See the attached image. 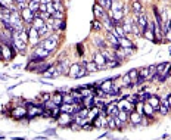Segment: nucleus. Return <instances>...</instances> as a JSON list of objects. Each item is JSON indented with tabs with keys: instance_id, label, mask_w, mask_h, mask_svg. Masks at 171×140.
<instances>
[{
	"instance_id": "f257e3e1",
	"label": "nucleus",
	"mask_w": 171,
	"mask_h": 140,
	"mask_svg": "<svg viewBox=\"0 0 171 140\" xmlns=\"http://www.w3.org/2000/svg\"><path fill=\"white\" fill-rule=\"evenodd\" d=\"M13 46L2 43V60H12L15 58V52H13Z\"/></svg>"
},
{
	"instance_id": "f03ea898",
	"label": "nucleus",
	"mask_w": 171,
	"mask_h": 140,
	"mask_svg": "<svg viewBox=\"0 0 171 140\" xmlns=\"http://www.w3.org/2000/svg\"><path fill=\"white\" fill-rule=\"evenodd\" d=\"M13 47L16 50H19L21 53H24L25 49H27V43L19 37V34H13Z\"/></svg>"
},
{
	"instance_id": "7ed1b4c3",
	"label": "nucleus",
	"mask_w": 171,
	"mask_h": 140,
	"mask_svg": "<svg viewBox=\"0 0 171 140\" xmlns=\"http://www.w3.org/2000/svg\"><path fill=\"white\" fill-rule=\"evenodd\" d=\"M21 15H22V21L27 22V24H32L34 19H36V12H32L30 7H27V9L21 11Z\"/></svg>"
},
{
	"instance_id": "20e7f679",
	"label": "nucleus",
	"mask_w": 171,
	"mask_h": 140,
	"mask_svg": "<svg viewBox=\"0 0 171 140\" xmlns=\"http://www.w3.org/2000/svg\"><path fill=\"white\" fill-rule=\"evenodd\" d=\"M72 113H68V112H62L61 115H59L58 118V122L61 124L62 127H66V125H71V122H72V118H71Z\"/></svg>"
},
{
	"instance_id": "39448f33",
	"label": "nucleus",
	"mask_w": 171,
	"mask_h": 140,
	"mask_svg": "<svg viewBox=\"0 0 171 140\" xmlns=\"http://www.w3.org/2000/svg\"><path fill=\"white\" fill-rule=\"evenodd\" d=\"M27 113H28V109H27V108H24V106H16V108H13V111H12V117L21 119V118H25V117H27Z\"/></svg>"
},
{
	"instance_id": "423d86ee",
	"label": "nucleus",
	"mask_w": 171,
	"mask_h": 140,
	"mask_svg": "<svg viewBox=\"0 0 171 140\" xmlns=\"http://www.w3.org/2000/svg\"><path fill=\"white\" fill-rule=\"evenodd\" d=\"M28 36H30V43L31 44H37L38 43V37H40V33L37 28H34L32 25L28 28Z\"/></svg>"
},
{
	"instance_id": "0eeeda50",
	"label": "nucleus",
	"mask_w": 171,
	"mask_h": 140,
	"mask_svg": "<svg viewBox=\"0 0 171 140\" xmlns=\"http://www.w3.org/2000/svg\"><path fill=\"white\" fill-rule=\"evenodd\" d=\"M118 109H119V111H125V112H128V113L134 111L133 103H130L127 99H125V100H119V102H118Z\"/></svg>"
},
{
	"instance_id": "6e6552de",
	"label": "nucleus",
	"mask_w": 171,
	"mask_h": 140,
	"mask_svg": "<svg viewBox=\"0 0 171 140\" xmlns=\"http://www.w3.org/2000/svg\"><path fill=\"white\" fill-rule=\"evenodd\" d=\"M93 13H95V16L97 19H105L106 18V13H105V9L102 7L99 3H96L95 6H93Z\"/></svg>"
},
{
	"instance_id": "1a4fd4ad",
	"label": "nucleus",
	"mask_w": 171,
	"mask_h": 140,
	"mask_svg": "<svg viewBox=\"0 0 171 140\" xmlns=\"http://www.w3.org/2000/svg\"><path fill=\"white\" fill-rule=\"evenodd\" d=\"M41 44L44 46L49 52H53V50L56 49V44H58V43H56V40H55L53 37H49V38H46L44 41H41Z\"/></svg>"
},
{
	"instance_id": "9d476101",
	"label": "nucleus",
	"mask_w": 171,
	"mask_h": 140,
	"mask_svg": "<svg viewBox=\"0 0 171 140\" xmlns=\"http://www.w3.org/2000/svg\"><path fill=\"white\" fill-rule=\"evenodd\" d=\"M137 22H139V27L142 28V34H143V31L146 30L148 27H149V24H148V18H146V15L144 13H139L137 15Z\"/></svg>"
},
{
	"instance_id": "9b49d317",
	"label": "nucleus",
	"mask_w": 171,
	"mask_h": 140,
	"mask_svg": "<svg viewBox=\"0 0 171 140\" xmlns=\"http://www.w3.org/2000/svg\"><path fill=\"white\" fill-rule=\"evenodd\" d=\"M170 103H168V99L167 98H162L161 99V103H159V113L161 115H167L168 111H170Z\"/></svg>"
},
{
	"instance_id": "f8f14e48",
	"label": "nucleus",
	"mask_w": 171,
	"mask_h": 140,
	"mask_svg": "<svg viewBox=\"0 0 171 140\" xmlns=\"http://www.w3.org/2000/svg\"><path fill=\"white\" fill-rule=\"evenodd\" d=\"M56 69H58L59 74H68V72H70V69H68V60L66 59H61V60H59V64H58V66H56Z\"/></svg>"
},
{
	"instance_id": "ddd939ff",
	"label": "nucleus",
	"mask_w": 171,
	"mask_h": 140,
	"mask_svg": "<svg viewBox=\"0 0 171 140\" xmlns=\"http://www.w3.org/2000/svg\"><path fill=\"white\" fill-rule=\"evenodd\" d=\"M130 121H131V124L133 125H140L142 124V113L140 112H130Z\"/></svg>"
},
{
	"instance_id": "4468645a",
	"label": "nucleus",
	"mask_w": 171,
	"mask_h": 140,
	"mask_svg": "<svg viewBox=\"0 0 171 140\" xmlns=\"http://www.w3.org/2000/svg\"><path fill=\"white\" fill-rule=\"evenodd\" d=\"M143 37L148 38V40H150V41H153V43H159V41H161V40H156V38H155V33H153V30L150 28V25L143 31Z\"/></svg>"
},
{
	"instance_id": "2eb2a0df",
	"label": "nucleus",
	"mask_w": 171,
	"mask_h": 140,
	"mask_svg": "<svg viewBox=\"0 0 171 140\" xmlns=\"http://www.w3.org/2000/svg\"><path fill=\"white\" fill-rule=\"evenodd\" d=\"M148 103L150 105V106H153V109H155V111H159V103H161L159 96H156V94H152V96H150V99L148 100Z\"/></svg>"
},
{
	"instance_id": "dca6fc26",
	"label": "nucleus",
	"mask_w": 171,
	"mask_h": 140,
	"mask_svg": "<svg viewBox=\"0 0 171 140\" xmlns=\"http://www.w3.org/2000/svg\"><path fill=\"white\" fill-rule=\"evenodd\" d=\"M34 53L46 59V58H47V56H49L50 53H52V52H49V50H47V49H46L44 46H43V44H40V46H38V47H37L36 50H34Z\"/></svg>"
},
{
	"instance_id": "f3484780",
	"label": "nucleus",
	"mask_w": 171,
	"mask_h": 140,
	"mask_svg": "<svg viewBox=\"0 0 171 140\" xmlns=\"http://www.w3.org/2000/svg\"><path fill=\"white\" fill-rule=\"evenodd\" d=\"M102 90H105L106 93H109L111 90L114 89V84H112V78H108V80H103L102 81V86H100Z\"/></svg>"
},
{
	"instance_id": "a211bd4d",
	"label": "nucleus",
	"mask_w": 171,
	"mask_h": 140,
	"mask_svg": "<svg viewBox=\"0 0 171 140\" xmlns=\"http://www.w3.org/2000/svg\"><path fill=\"white\" fill-rule=\"evenodd\" d=\"M95 62L97 64L99 68H106V59H105V56L102 55V53H96V56H95Z\"/></svg>"
},
{
	"instance_id": "6ab92c4d",
	"label": "nucleus",
	"mask_w": 171,
	"mask_h": 140,
	"mask_svg": "<svg viewBox=\"0 0 171 140\" xmlns=\"http://www.w3.org/2000/svg\"><path fill=\"white\" fill-rule=\"evenodd\" d=\"M153 112H155L153 106H150L148 102H144L143 103V113H144V115H148L149 118H153Z\"/></svg>"
},
{
	"instance_id": "aec40b11",
	"label": "nucleus",
	"mask_w": 171,
	"mask_h": 140,
	"mask_svg": "<svg viewBox=\"0 0 171 140\" xmlns=\"http://www.w3.org/2000/svg\"><path fill=\"white\" fill-rule=\"evenodd\" d=\"M119 40V44H121V47H124V49H136L134 47V44L128 40L127 37H121V38H118Z\"/></svg>"
},
{
	"instance_id": "412c9836",
	"label": "nucleus",
	"mask_w": 171,
	"mask_h": 140,
	"mask_svg": "<svg viewBox=\"0 0 171 140\" xmlns=\"http://www.w3.org/2000/svg\"><path fill=\"white\" fill-rule=\"evenodd\" d=\"M31 25H32L34 28H37V30H41L46 25V21L43 19V18H40V16H36V19H34V22Z\"/></svg>"
},
{
	"instance_id": "4be33fe9",
	"label": "nucleus",
	"mask_w": 171,
	"mask_h": 140,
	"mask_svg": "<svg viewBox=\"0 0 171 140\" xmlns=\"http://www.w3.org/2000/svg\"><path fill=\"white\" fill-rule=\"evenodd\" d=\"M52 100H53L56 105H59V106H61V105L64 103V94H62L61 92L53 93V94H52Z\"/></svg>"
},
{
	"instance_id": "5701e85b",
	"label": "nucleus",
	"mask_w": 171,
	"mask_h": 140,
	"mask_svg": "<svg viewBox=\"0 0 171 140\" xmlns=\"http://www.w3.org/2000/svg\"><path fill=\"white\" fill-rule=\"evenodd\" d=\"M72 111H74V103H66V102H64V103L61 105V112L72 113Z\"/></svg>"
},
{
	"instance_id": "b1692460",
	"label": "nucleus",
	"mask_w": 171,
	"mask_h": 140,
	"mask_svg": "<svg viewBox=\"0 0 171 140\" xmlns=\"http://www.w3.org/2000/svg\"><path fill=\"white\" fill-rule=\"evenodd\" d=\"M80 69H81V65H78V64H74V65H71V68H70V75L75 78L77 75H78Z\"/></svg>"
},
{
	"instance_id": "393cba45",
	"label": "nucleus",
	"mask_w": 171,
	"mask_h": 140,
	"mask_svg": "<svg viewBox=\"0 0 171 140\" xmlns=\"http://www.w3.org/2000/svg\"><path fill=\"white\" fill-rule=\"evenodd\" d=\"M114 33L118 36V38H121V37H125V30L123 25H115V28H114Z\"/></svg>"
},
{
	"instance_id": "a878e982",
	"label": "nucleus",
	"mask_w": 171,
	"mask_h": 140,
	"mask_svg": "<svg viewBox=\"0 0 171 140\" xmlns=\"http://www.w3.org/2000/svg\"><path fill=\"white\" fill-rule=\"evenodd\" d=\"M97 2L106 11H111V7H112V0H97Z\"/></svg>"
},
{
	"instance_id": "bb28decb",
	"label": "nucleus",
	"mask_w": 171,
	"mask_h": 140,
	"mask_svg": "<svg viewBox=\"0 0 171 140\" xmlns=\"http://www.w3.org/2000/svg\"><path fill=\"white\" fill-rule=\"evenodd\" d=\"M133 11H134L136 16L142 12V3L139 2V0H134V2H133Z\"/></svg>"
},
{
	"instance_id": "cd10ccee",
	"label": "nucleus",
	"mask_w": 171,
	"mask_h": 140,
	"mask_svg": "<svg viewBox=\"0 0 171 140\" xmlns=\"http://www.w3.org/2000/svg\"><path fill=\"white\" fill-rule=\"evenodd\" d=\"M85 66H87V69H89V72H96L97 69H99V66H97V64L95 62V60H91V62H89V64L85 65Z\"/></svg>"
},
{
	"instance_id": "c85d7f7f",
	"label": "nucleus",
	"mask_w": 171,
	"mask_h": 140,
	"mask_svg": "<svg viewBox=\"0 0 171 140\" xmlns=\"http://www.w3.org/2000/svg\"><path fill=\"white\" fill-rule=\"evenodd\" d=\"M130 103H137L140 100V94H128L127 98H125Z\"/></svg>"
},
{
	"instance_id": "c756f323",
	"label": "nucleus",
	"mask_w": 171,
	"mask_h": 140,
	"mask_svg": "<svg viewBox=\"0 0 171 140\" xmlns=\"http://www.w3.org/2000/svg\"><path fill=\"white\" fill-rule=\"evenodd\" d=\"M118 118L121 119L123 122H127V119L130 118V113H128V112H125V111H119V113H118Z\"/></svg>"
},
{
	"instance_id": "7c9ffc66",
	"label": "nucleus",
	"mask_w": 171,
	"mask_h": 140,
	"mask_svg": "<svg viewBox=\"0 0 171 140\" xmlns=\"http://www.w3.org/2000/svg\"><path fill=\"white\" fill-rule=\"evenodd\" d=\"M106 121H108V127H109V128H112V130H114V128H117V122H115V117H112V115H109Z\"/></svg>"
},
{
	"instance_id": "2f4dec72",
	"label": "nucleus",
	"mask_w": 171,
	"mask_h": 140,
	"mask_svg": "<svg viewBox=\"0 0 171 140\" xmlns=\"http://www.w3.org/2000/svg\"><path fill=\"white\" fill-rule=\"evenodd\" d=\"M28 7H30L32 12H38V11H40V3H37V2H30V3H28Z\"/></svg>"
},
{
	"instance_id": "473e14b6",
	"label": "nucleus",
	"mask_w": 171,
	"mask_h": 140,
	"mask_svg": "<svg viewBox=\"0 0 171 140\" xmlns=\"http://www.w3.org/2000/svg\"><path fill=\"white\" fill-rule=\"evenodd\" d=\"M111 11H123V3L121 2H112V7H111Z\"/></svg>"
},
{
	"instance_id": "72a5a7b5",
	"label": "nucleus",
	"mask_w": 171,
	"mask_h": 140,
	"mask_svg": "<svg viewBox=\"0 0 171 140\" xmlns=\"http://www.w3.org/2000/svg\"><path fill=\"white\" fill-rule=\"evenodd\" d=\"M38 99H40L41 102H47V100L52 99V94H50V93H43V94L38 96Z\"/></svg>"
},
{
	"instance_id": "f704fd0d",
	"label": "nucleus",
	"mask_w": 171,
	"mask_h": 140,
	"mask_svg": "<svg viewBox=\"0 0 171 140\" xmlns=\"http://www.w3.org/2000/svg\"><path fill=\"white\" fill-rule=\"evenodd\" d=\"M95 44H96L97 47H102V49H105V41H103V38L95 37Z\"/></svg>"
},
{
	"instance_id": "c9c22d12",
	"label": "nucleus",
	"mask_w": 171,
	"mask_h": 140,
	"mask_svg": "<svg viewBox=\"0 0 171 140\" xmlns=\"http://www.w3.org/2000/svg\"><path fill=\"white\" fill-rule=\"evenodd\" d=\"M55 5H53V2H50V3H47V13L50 15V16H52L53 13H55Z\"/></svg>"
},
{
	"instance_id": "e433bc0d",
	"label": "nucleus",
	"mask_w": 171,
	"mask_h": 140,
	"mask_svg": "<svg viewBox=\"0 0 171 140\" xmlns=\"http://www.w3.org/2000/svg\"><path fill=\"white\" fill-rule=\"evenodd\" d=\"M128 74H130V77H131L133 83H134L136 80H137V77H139V71H137V69H131V71L128 72Z\"/></svg>"
},
{
	"instance_id": "4c0bfd02",
	"label": "nucleus",
	"mask_w": 171,
	"mask_h": 140,
	"mask_svg": "<svg viewBox=\"0 0 171 140\" xmlns=\"http://www.w3.org/2000/svg\"><path fill=\"white\" fill-rule=\"evenodd\" d=\"M53 5H55V9L59 11V12H64V7H62V3L59 0H53Z\"/></svg>"
},
{
	"instance_id": "58836bf2",
	"label": "nucleus",
	"mask_w": 171,
	"mask_h": 140,
	"mask_svg": "<svg viewBox=\"0 0 171 140\" xmlns=\"http://www.w3.org/2000/svg\"><path fill=\"white\" fill-rule=\"evenodd\" d=\"M91 25H93V30H95V31H100L102 30V24L99 21H96V19L91 22Z\"/></svg>"
},
{
	"instance_id": "ea45409f",
	"label": "nucleus",
	"mask_w": 171,
	"mask_h": 140,
	"mask_svg": "<svg viewBox=\"0 0 171 140\" xmlns=\"http://www.w3.org/2000/svg\"><path fill=\"white\" fill-rule=\"evenodd\" d=\"M19 37H21L25 43H27V41H28V37H30V36H28V30H24V31L19 34Z\"/></svg>"
},
{
	"instance_id": "a19ab883",
	"label": "nucleus",
	"mask_w": 171,
	"mask_h": 140,
	"mask_svg": "<svg viewBox=\"0 0 171 140\" xmlns=\"http://www.w3.org/2000/svg\"><path fill=\"white\" fill-rule=\"evenodd\" d=\"M150 96H152V94H150L149 92H148V93L144 92L143 94H140V100H142V102H146V100H149V99H150Z\"/></svg>"
},
{
	"instance_id": "79ce46f5",
	"label": "nucleus",
	"mask_w": 171,
	"mask_h": 140,
	"mask_svg": "<svg viewBox=\"0 0 171 140\" xmlns=\"http://www.w3.org/2000/svg\"><path fill=\"white\" fill-rule=\"evenodd\" d=\"M52 18H55V19H64V12L55 11V13L52 15Z\"/></svg>"
},
{
	"instance_id": "37998d69",
	"label": "nucleus",
	"mask_w": 171,
	"mask_h": 140,
	"mask_svg": "<svg viewBox=\"0 0 171 140\" xmlns=\"http://www.w3.org/2000/svg\"><path fill=\"white\" fill-rule=\"evenodd\" d=\"M115 122H117V128H118V130H121V128L124 127V124H125V122H123L118 117H115Z\"/></svg>"
},
{
	"instance_id": "c03bdc74",
	"label": "nucleus",
	"mask_w": 171,
	"mask_h": 140,
	"mask_svg": "<svg viewBox=\"0 0 171 140\" xmlns=\"http://www.w3.org/2000/svg\"><path fill=\"white\" fill-rule=\"evenodd\" d=\"M123 27H124V30H125V33H131V22H125L124 25H123Z\"/></svg>"
},
{
	"instance_id": "a18cd8bd",
	"label": "nucleus",
	"mask_w": 171,
	"mask_h": 140,
	"mask_svg": "<svg viewBox=\"0 0 171 140\" xmlns=\"http://www.w3.org/2000/svg\"><path fill=\"white\" fill-rule=\"evenodd\" d=\"M46 136H56L55 128H49V130H46Z\"/></svg>"
},
{
	"instance_id": "49530a36",
	"label": "nucleus",
	"mask_w": 171,
	"mask_h": 140,
	"mask_svg": "<svg viewBox=\"0 0 171 140\" xmlns=\"http://www.w3.org/2000/svg\"><path fill=\"white\" fill-rule=\"evenodd\" d=\"M40 12H47V5L40 3Z\"/></svg>"
},
{
	"instance_id": "de8ad7c7",
	"label": "nucleus",
	"mask_w": 171,
	"mask_h": 140,
	"mask_svg": "<svg viewBox=\"0 0 171 140\" xmlns=\"http://www.w3.org/2000/svg\"><path fill=\"white\" fill-rule=\"evenodd\" d=\"M77 47H78V53L83 55V53H84V49H83V44H81V43H78V44H77Z\"/></svg>"
},
{
	"instance_id": "09e8293b",
	"label": "nucleus",
	"mask_w": 171,
	"mask_h": 140,
	"mask_svg": "<svg viewBox=\"0 0 171 140\" xmlns=\"http://www.w3.org/2000/svg\"><path fill=\"white\" fill-rule=\"evenodd\" d=\"M50 2H52V0H41L40 3H44V5H47V3H50Z\"/></svg>"
},
{
	"instance_id": "8fccbe9b",
	"label": "nucleus",
	"mask_w": 171,
	"mask_h": 140,
	"mask_svg": "<svg viewBox=\"0 0 171 140\" xmlns=\"http://www.w3.org/2000/svg\"><path fill=\"white\" fill-rule=\"evenodd\" d=\"M167 99H168V103H170V106H171V94H168V98H167Z\"/></svg>"
},
{
	"instance_id": "3c124183",
	"label": "nucleus",
	"mask_w": 171,
	"mask_h": 140,
	"mask_svg": "<svg viewBox=\"0 0 171 140\" xmlns=\"http://www.w3.org/2000/svg\"><path fill=\"white\" fill-rule=\"evenodd\" d=\"M36 139H37V140H40V139H46V136H37Z\"/></svg>"
},
{
	"instance_id": "603ef678",
	"label": "nucleus",
	"mask_w": 171,
	"mask_h": 140,
	"mask_svg": "<svg viewBox=\"0 0 171 140\" xmlns=\"http://www.w3.org/2000/svg\"><path fill=\"white\" fill-rule=\"evenodd\" d=\"M167 36H168V38L171 40V31H168V33H167Z\"/></svg>"
},
{
	"instance_id": "864d4df0",
	"label": "nucleus",
	"mask_w": 171,
	"mask_h": 140,
	"mask_svg": "<svg viewBox=\"0 0 171 140\" xmlns=\"http://www.w3.org/2000/svg\"><path fill=\"white\" fill-rule=\"evenodd\" d=\"M170 52H171V47H170Z\"/></svg>"
}]
</instances>
